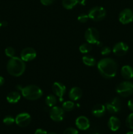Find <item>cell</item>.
<instances>
[{"instance_id": "obj_1", "label": "cell", "mask_w": 133, "mask_h": 134, "mask_svg": "<svg viewBox=\"0 0 133 134\" xmlns=\"http://www.w3.org/2000/svg\"><path fill=\"white\" fill-rule=\"evenodd\" d=\"M97 69L104 78L112 79L117 74V64L113 59L105 58L98 62Z\"/></svg>"}, {"instance_id": "obj_2", "label": "cell", "mask_w": 133, "mask_h": 134, "mask_svg": "<svg viewBox=\"0 0 133 134\" xmlns=\"http://www.w3.org/2000/svg\"><path fill=\"white\" fill-rule=\"evenodd\" d=\"M7 71L10 75L20 77L26 70V64L21 58L14 56L10 58L7 65Z\"/></svg>"}, {"instance_id": "obj_3", "label": "cell", "mask_w": 133, "mask_h": 134, "mask_svg": "<svg viewBox=\"0 0 133 134\" xmlns=\"http://www.w3.org/2000/svg\"><path fill=\"white\" fill-rule=\"evenodd\" d=\"M22 96L28 100L34 101L39 99L43 96V90L35 85H28L23 87L21 90Z\"/></svg>"}, {"instance_id": "obj_4", "label": "cell", "mask_w": 133, "mask_h": 134, "mask_svg": "<svg viewBox=\"0 0 133 134\" xmlns=\"http://www.w3.org/2000/svg\"><path fill=\"white\" fill-rule=\"evenodd\" d=\"M116 90L121 96H130L133 94V83L130 81H124L117 85Z\"/></svg>"}, {"instance_id": "obj_5", "label": "cell", "mask_w": 133, "mask_h": 134, "mask_svg": "<svg viewBox=\"0 0 133 134\" xmlns=\"http://www.w3.org/2000/svg\"><path fill=\"white\" fill-rule=\"evenodd\" d=\"M106 14V10L102 7H95L92 8L88 13L89 18L94 21L102 20L105 18Z\"/></svg>"}, {"instance_id": "obj_6", "label": "cell", "mask_w": 133, "mask_h": 134, "mask_svg": "<svg viewBox=\"0 0 133 134\" xmlns=\"http://www.w3.org/2000/svg\"><path fill=\"white\" fill-rule=\"evenodd\" d=\"M85 39L90 44H96L99 41V34L95 27H89L85 32Z\"/></svg>"}, {"instance_id": "obj_7", "label": "cell", "mask_w": 133, "mask_h": 134, "mask_svg": "<svg viewBox=\"0 0 133 134\" xmlns=\"http://www.w3.org/2000/svg\"><path fill=\"white\" fill-rule=\"evenodd\" d=\"M50 117L52 120L60 122L63 120L65 117V111L63 109L57 106H53L50 110Z\"/></svg>"}, {"instance_id": "obj_8", "label": "cell", "mask_w": 133, "mask_h": 134, "mask_svg": "<svg viewBox=\"0 0 133 134\" xmlns=\"http://www.w3.org/2000/svg\"><path fill=\"white\" fill-rule=\"evenodd\" d=\"M106 109L109 113L112 114L119 112L121 109V100L119 98H113V99L106 104Z\"/></svg>"}, {"instance_id": "obj_9", "label": "cell", "mask_w": 133, "mask_h": 134, "mask_svg": "<svg viewBox=\"0 0 133 134\" xmlns=\"http://www.w3.org/2000/svg\"><path fill=\"white\" fill-rule=\"evenodd\" d=\"M119 20L123 24H127L133 21V11L130 9L123 10L119 14Z\"/></svg>"}, {"instance_id": "obj_10", "label": "cell", "mask_w": 133, "mask_h": 134, "mask_svg": "<svg viewBox=\"0 0 133 134\" xmlns=\"http://www.w3.org/2000/svg\"><path fill=\"white\" fill-rule=\"evenodd\" d=\"M37 52L33 48L27 47L23 48L20 53V58L23 62H30L36 58Z\"/></svg>"}, {"instance_id": "obj_11", "label": "cell", "mask_w": 133, "mask_h": 134, "mask_svg": "<svg viewBox=\"0 0 133 134\" xmlns=\"http://www.w3.org/2000/svg\"><path fill=\"white\" fill-rule=\"evenodd\" d=\"M31 120V116L27 113H23L17 115L15 119V122L18 126L24 128L30 124Z\"/></svg>"}, {"instance_id": "obj_12", "label": "cell", "mask_w": 133, "mask_h": 134, "mask_svg": "<svg viewBox=\"0 0 133 134\" xmlns=\"http://www.w3.org/2000/svg\"><path fill=\"white\" fill-rule=\"evenodd\" d=\"M129 46L124 42H119L116 43L114 46L112 51L113 54L117 56H124L129 51Z\"/></svg>"}, {"instance_id": "obj_13", "label": "cell", "mask_w": 133, "mask_h": 134, "mask_svg": "<svg viewBox=\"0 0 133 134\" xmlns=\"http://www.w3.org/2000/svg\"><path fill=\"white\" fill-rule=\"evenodd\" d=\"M52 91L55 95L59 98V101H63V97L66 92V87L63 84L59 82H56L52 85Z\"/></svg>"}, {"instance_id": "obj_14", "label": "cell", "mask_w": 133, "mask_h": 134, "mask_svg": "<svg viewBox=\"0 0 133 134\" xmlns=\"http://www.w3.org/2000/svg\"><path fill=\"white\" fill-rule=\"evenodd\" d=\"M75 123L77 128L81 130H86L90 126L89 120L84 116H80L77 118Z\"/></svg>"}, {"instance_id": "obj_15", "label": "cell", "mask_w": 133, "mask_h": 134, "mask_svg": "<svg viewBox=\"0 0 133 134\" xmlns=\"http://www.w3.org/2000/svg\"><path fill=\"white\" fill-rule=\"evenodd\" d=\"M82 96V90L79 87H73L69 93V97L71 100L77 101Z\"/></svg>"}, {"instance_id": "obj_16", "label": "cell", "mask_w": 133, "mask_h": 134, "mask_svg": "<svg viewBox=\"0 0 133 134\" xmlns=\"http://www.w3.org/2000/svg\"><path fill=\"white\" fill-rule=\"evenodd\" d=\"M108 126L110 129L113 132H116L121 126V122L118 118L116 116H111L108 122Z\"/></svg>"}, {"instance_id": "obj_17", "label": "cell", "mask_w": 133, "mask_h": 134, "mask_svg": "<svg viewBox=\"0 0 133 134\" xmlns=\"http://www.w3.org/2000/svg\"><path fill=\"white\" fill-rule=\"evenodd\" d=\"M121 74L125 79H131L133 78V68L130 65H124L121 69Z\"/></svg>"}, {"instance_id": "obj_18", "label": "cell", "mask_w": 133, "mask_h": 134, "mask_svg": "<svg viewBox=\"0 0 133 134\" xmlns=\"http://www.w3.org/2000/svg\"><path fill=\"white\" fill-rule=\"evenodd\" d=\"M106 106L102 104H96L92 109V114L96 117H101L106 112Z\"/></svg>"}, {"instance_id": "obj_19", "label": "cell", "mask_w": 133, "mask_h": 134, "mask_svg": "<svg viewBox=\"0 0 133 134\" xmlns=\"http://www.w3.org/2000/svg\"><path fill=\"white\" fill-rule=\"evenodd\" d=\"M21 96L18 92H11L7 96V100L10 103H16L19 102Z\"/></svg>"}, {"instance_id": "obj_20", "label": "cell", "mask_w": 133, "mask_h": 134, "mask_svg": "<svg viewBox=\"0 0 133 134\" xmlns=\"http://www.w3.org/2000/svg\"><path fill=\"white\" fill-rule=\"evenodd\" d=\"M78 0H63L62 4L66 9H72L78 3Z\"/></svg>"}, {"instance_id": "obj_21", "label": "cell", "mask_w": 133, "mask_h": 134, "mask_svg": "<svg viewBox=\"0 0 133 134\" xmlns=\"http://www.w3.org/2000/svg\"><path fill=\"white\" fill-rule=\"evenodd\" d=\"M83 64L87 66H94L96 64V60L91 56H84L82 58Z\"/></svg>"}, {"instance_id": "obj_22", "label": "cell", "mask_w": 133, "mask_h": 134, "mask_svg": "<svg viewBox=\"0 0 133 134\" xmlns=\"http://www.w3.org/2000/svg\"><path fill=\"white\" fill-rule=\"evenodd\" d=\"M45 102L47 106L50 107H52L55 106V105L57 103V99H56V97L55 96L52 95V94H50L46 98Z\"/></svg>"}, {"instance_id": "obj_23", "label": "cell", "mask_w": 133, "mask_h": 134, "mask_svg": "<svg viewBox=\"0 0 133 134\" xmlns=\"http://www.w3.org/2000/svg\"><path fill=\"white\" fill-rule=\"evenodd\" d=\"M79 50L81 53L87 54L92 50V46H91V44L89 43H83V44H81L79 48Z\"/></svg>"}, {"instance_id": "obj_24", "label": "cell", "mask_w": 133, "mask_h": 134, "mask_svg": "<svg viewBox=\"0 0 133 134\" xmlns=\"http://www.w3.org/2000/svg\"><path fill=\"white\" fill-rule=\"evenodd\" d=\"M75 105L72 101H66L62 105V108L65 111H70L74 109Z\"/></svg>"}, {"instance_id": "obj_25", "label": "cell", "mask_w": 133, "mask_h": 134, "mask_svg": "<svg viewBox=\"0 0 133 134\" xmlns=\"http://www.w3.org/2000/svg\"><path fill=\"white\" fill-rule=\"evenodd\" d=\"M126 125L129 128L133 130V113L130 114L126 118Z\"/></svg>"}, {"instance_id": "obj_26", "label": "cell", "mask_w": 133, "mask_h": 134, "mask_svg": "<svg viewBox=\"0 0 133 134\" xmlns=\"http://www.w3.org/2000/svg\"><path fill=\"white\" fill-rule=\"evenodd\" d=\"M5 53L6 56H8V57L13 58L14 57V54H15V51H14V49L13 47H9L6 48V49L5 50Z\"/></svg>"}, {"instance_id": "obj_27", "label": "cell", "mask_w": 133, "mask_h": 134, "mask_svg": "<svg viewBox=\"0 0 133 134\" xmlns=\"http://www.w3.org/2000/svg\"><path fill=\"white\" fill-rule=\"evenodd\" d=\"M3 121L4 124H6V125L7 126H9V125H12V124L15 122V119H14L13 116H6V117L4 118Z\"/></svg>"}, {"instance_id": "obj_28", "label": "cell", "mask_w": 133, "mask_h": 134, "mask_svg": "<svg viewBox=\"0 0 133 134\" xmlns=\"http://www.w3.org/2000/svg\"><path fill=\"white\" fill-rule=\"evenodd\" d=\"M88 14H81L80 15L78 16V20L81 23H86L89 20Z\"/></svg>"}, {"instance_id": "obj_29", "label": "cell", "mask_w": 133, "mask_h": 134, "mask_svg": "<svg viewBox=\"0 0 133 134\" xmlns=\"http://www.w3.org/2000/svg\"><path fill=\"white\" fill-rule=\"evenodd\" d=\"M63 134H78V132L74 128H68L64 131Z\"/></svg>"}, {"instance_id": "obj_30", "label": "cell", "mask_w": 133, "mask_h": 134, "mask_svg": "<svg viewBox=\"0 0 133 134\" xmlns=\"http://www.w3.org/2000/svg\"><path fill=\"white\" fill-rule=\"evenodd\" d=\"M111 52V49L110 47H103L102 48L100 53L102 56H107V55L110 54Z\"/></svg>"}, {"instance_id": "obj_31", "label": "cell", "mask_w": 133, "mask_h": 134, "mask_svg": "<svg viewBox=\"0 0 133 134\" xmlns=\"http://www.w3.org/2000/svg\"><path fill=\"white\" fill-rule=\"evenodd\" d=\"M55 0H40V2L43 5L48 6V5H51L54 2Z\"/></svg>"}, {"instance_id": "obj_32", "label": "cell", "mask_w": 133, "mask_h": 134, "mask_svg": "<svg viewBox=\"0 0 133 134\" xmlns=\"http://www.w3.org/2000/svg\"><path fill=\"white\" fill-rule=\"evenodd\" d=\"M128 107L130 111H133V99H130L128 102Z\"/></svg>"}, {"instance_id": "obj_33", "label": "cell", "mask_w": 133, "mask_h": 134, "mask_svg": "<svg viewBox=\"0 0 133 134\" xmlns=\"http://www.w3.org/2000/svg\"><path fill=\"white\" fill-rule=\"evenodd\" d=\"M35 134H47V132L43 129H37L35 131Z\"/></svg>"}, {"instance_id": "obj_34", "label": "cell", "mask_w": 133, "mask_h": 134, "mask_svg": "<svg viewBox=\"0 0 133 134\" xmlns=\"http://www.w3.org/2000/svg\"><path fill=\"white\" fill-rule=\"evenodd\" d=\"M4 82H5V79H4L3 77L0 76V86H2L4 84Z\"/></svg>"}, {"instance_id": "obj_35", "label": "cell", "mask_w": 133, "mask_h": 134, "mask_svg": "<svg viewBox=\"0 0 133 134\" xmlns=\"http://www.w3.org/2000/svg\"><path fill=\"white\" fill-rule=\"evenodd\" d=\"M2 23V26H6L7 25V22L6 21H3V22H1Z\"/></svg>"}, {"instance_id": "obj_36", "label": "cell", "mask_w": 133, "mask_h": 134, "mask_svg": "<svg viewBox=\"0 0 133 134\" xmlns=\"http://www.w3.org/2000/svg\"><path fill=\"white\" fill-rule=\"evenodd\" d=\"M85 1H86V0H81V1H80V3L82 4V5H85Z\"/></svg>"}, {"instance_id": "obj_37", "label": "cell", "mask_w": 133, "mask_h": 134, "mask_svg": "<svg viewBox=\"0 0 133 134\" xmlns=\"http://www.w3.org/2000/svg\"><path fill=\"white\" fill-rule=\"evenodd\" d=\"M126 134H133V132H128Z\"/></svg>"}, {"instance_id": "obj_38", "label": "cell", "mask_w": 133, "mask_h": 134, "mask_svg": "<svg viewBox=\"0 0 133 134\" xmlns=\"http://www.w3.org/2000/svg\"><path fill=\"white\" fill-rule=\"evenodd\" d=\"M48 134H57V133H54V132H51V133H48Z\"/></svg>"}, {"instance_id": "obj_39", "label": "cell", "mask_w": 133, "mask_h": 134, "mask_svg": "<svg viewBox=\"0 0 133 134\" xmlns=\"http://www.w3.org/2000/svg\"><path fill=\"white\" fill-rule=\"evenodd\" d=\"M1 26H2V23H1V22L0 21V27H1Z\"/></svg>"}, {"instance_id": "obj_40", "label": "cell", "mask_w": 133, "mask_h": 134, "mask_svg": "<svg viewBox=\"0 0 133 134\" xmlns=\"http://www.w3.org/2000/svg\"><path fill=\"white\" fill-rule=\"evenodd\" d=\"M93 134H99V133H93Z\"/></svg>"}]
</instances>
